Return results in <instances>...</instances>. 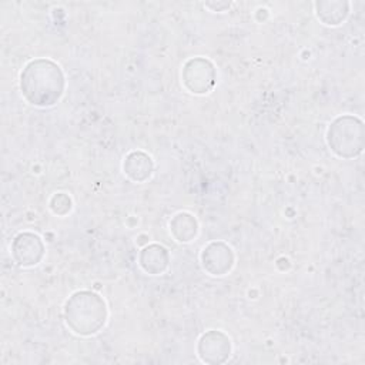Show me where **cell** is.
Returning a JSON list of instances; mask_svg holds the SVG:
<instances>
[{
	"label": "cell",
	"instance_id": "obj_1",
	"mask_svg": "<svg viewBox=\"0 0 365 365\" xmlns=\"http://www.w3.org/2000/svg\"><path fill=\"white\" fill-rule=\"evenodd\" d=\"M64 78L57 64L50 60H36L21 73V91L36 106H51L63 93Z\"/></svg>",
	"mask_w": 365,
	"mask_h": 365
},
{
	"label": "cell",
	"instance_id": "obj_2",
	"mask_svg": "<svg viewBox=\"0 0 365 365\" xmlns=\"http://www.w3.org/2000/svg\"><path fill=\"white\" fill-rule=\"evenodd\" d=\"M66 321L77 334L97 332L106 321V304L93 292H77L66 305Z\"/></svg>",
	"mask_w": 365,
	"mask_h": 365
},
{
	"label": "cell",
	"instance_id": "obj_3",
	"mask_svg": "<svg viewBox=\"0 0 365 365\" xmlns=\"http://www.w3.org/2000/svg\"><path fill=\"white\" fill-rule=\"evenodd\" d=\"M14 242L24 247L27 251L17 259L21 265H33L37 264V261L41 258L43 254V245L37 235L33 234H20L16 237Z\"/></svg>",
	"mask_w": 365,
	"mask_h": 365
}]
</instances>
